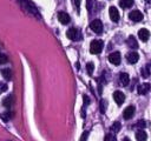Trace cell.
<instances>
[{"label": "cell", "instance_id": "29", "mask_svg": "<svg viewBox=\"0 0 151 141\" xmlns=\"http://www.w3.org/2000/svg\"><path fill=\"white\" fill-rule=\"evenodd\" d=\"M74 1V6L77 7V11L79 12V9H80V0H73Z\"/></svg>", "mask_w": 151, "mask_h": 141}, {"label": "cell", "instance_id": "31", "mask_svg": "<svg viewBox=\"0 0 151 141\" xmlns=\"http://www.w3.org/2000/svg\"><path fill=\"white\" fill-rule=\"evenodd\" d=\"M137 126H139L140 128H143V127L145 126V122H144V121H138V123H137Z\"/></svg>", "mask_w": 151, "mask_h": 141}, {"label": "cell", "instance_id": "22", "mask_svg": "<svg viewBox=\"0 0 151 141\" xmlns=\"http://www.w3.org/2000/svg\"><path fill=\"white\" fill-rule=\"evenodd\" d=\"M86 68H87V73H88L90 75H92V73H93V70H94V65H93L92 62H88V63L86 65Z\"/></svg>", "mask_w": 151, "mask_h": 141}, {"label": "cell", "instance_id": "8", "mask_svg": "<svg viewBox=\"0 0 151 141\" xmlns=\"http://www.w3.org/2000/svg\"><path fill=\"white\" fill-rule=\"evenodd\" d=\"M150 89H151L150 83H142V85H139V86L137 87V92H138V94H140V95H145Z\"/></svg>", "mask_w": 151, "mask_h": 141}, {"label": "cell", "instance_id": "33", "mask_svg": "<svg viewBox=\"0 0 151 141\" xmlns=\"http://www.w3.org/2000/svg\"><path fill=\"white\" fill-rule=\"evenodd\" d=\"M124 141H130V140H129L127 137H125V139H124Z\"/></svg>", "mask_w": 151, "mask_h": 141}, {"label": "cell", "instance_id": "30", "mask_svg": "<svg viewBox=\"0 0 151 141\" xmlns=\"http://www.w3.org/2000/svg\"><path fill=\"white\" fill-rule=\"evenodd\" d=\"M83 99H84V103H86V105H88V103H90V99H88V96L84 95V96H83Z\"/></svg>", "mask_w": 151, "mask_h": 141}, {"label": "cell", "instance_id": "11", "mask_svg": "<svg viewBox=\"0 0 151 141\" xmlns=\"http://www.w3.org/2000/svg\"><path fill=\"white\" fill-rule=\"evenodd\" d=\"M113 99H114V101H116L117 105H122V103L125 101V95H124L122 92L117 90V92L113 93Z\"/></svg>", "mask_w": 151, "mask_h": 141}, {"label": "cell", "instance_id": "26", "mask_svg": "<svg viewBox=\"0 0 151 141\" xmlns=\"http://www.w3.org/2000/svg\"><path fill=\"white\" fill-rule=\"evenodd\" d=\"M87 137H88V132H87V130H85V132L81 134V136H80V140H79V141H87Z\"/></svg>", "mask_w": 151, "mask_h": 141}, {"label": "cell", "instance_id": "24", "mask_svg": "<svg viewBox=\"0 0 151 141\" xmlns=\"http://www.w3.org/2000/svg\"><path fill=\"white\" fill-rule=\"evenodd\" d=\"M104 141H116V136L112 134H106L104 137Z\"/></svg>", "mask_w": 151, "mask_h": 141}, {"label": "cell", "instance_id": "13", "mask_svg": "<svg viewBox=\"0 0 151 141\" xmlns=\"http://www.w3.org/2000/svg\"><path fill=\"white\" fill-rule=\"evenodd\" d=\"M133 114H134V106H129L127 108H125V110L123 113V116H124L125 120H129L133 116Z\"/></svg>", "mask_w": 151, "mask_h": 141}, {"label": "cell", "instance_id": "12", "mask_svg": "<svg viewBox=\"0 0 151 141\" xmlns=\"http://www.w3.org/2000/svg\"><path fill=\"white\" fill-rule=\"evenodd\" d=\"M138 36L142 41H147L149 38H150V32L146 28H142V29L138 31Z\"/></svg>", "mask_w": 151, "mask_h": 141}, {"label": "cell", "instance_id": "27", "mask_svg": "<svg viewBox=\"0 0 151 141\" xmlns=\"http://www.w3.org/2000/svg\"><path fill=\"white\" fill-rule=\"evenodd\" d=\"M149 74H150V70H149V68H147V67H145V68H143V69H142V75H143L144 78H147V76H149Z\"/></svg>", "mask_w": 151, "mask_h": 141}, {"label": "cell", "instance_id": "34", "mask_svg": "<svg viewBox=\"0 0 151 141\" xmlns=\"http://www.w3.org/2000/svg\"><path fill=\"white\" fill-rule=\"evenodd\" d=\"M145 1H147V2H151V0H145Z\"/></svg>", "mask_w": 151, "mask_h": 141}, {"label": "cell", "instance_id": "17", "mask_svg": "<svg viewBox=\"0 0 151 141\" xmlns=\"http://www.w3.org/2000/svg\"><path fill=\"white\" fill-rule=\"evenodd\" d=\"M127 45L131 48H138V43H137V41H136V39H134L133 35H130L127 38Z\"/></svg>", "mask_w": 151, "mask_h": 141}, {"label": "cell", "instance_id": "32", "mask_svg": "<svg viewBox=\"0 0 151 141\" xmlns=\"http://www.w3.org/2000/svg\"><path fill=\"white\" fill-rule=\"evenodd\" d=\"M91 8H92V2H91V0H87V9L91 11Z\"/></svg>", "mask_w": 151, "mask_h": 141}, {"label": "cell", "instance_id": "15", "mask_svg": "<svg viewBox=\"0 0 151 141\" xmlns=\"http://www.w3.org/2000/svg\"><path fill=\"white\" fill-rule=\"evenodd\" d=\"M146 137H147V135H146V133L143 129H139V130L136 132V139H137V141H145Z\"/></svg>", "mask_w": 151, "mask_h": 141}, {"label": "cell", "instance_id": "16", "mask_svg": "<svg viewBox=\"0 0 151 141\" xmlns=\"http://www.w3.org/2000/svg\"><path fill=\"white\" fill-rule=\"evenodd\" d=\"M13 101H14L13 95H8V96L2 101V103H4V106H5L6 108H11V107L13 106Z\"/></svg>", "mask_w": 151, "mask_h": 141}, {"label": "cell", "instance_id": "19", "mask_svg": "<svg viewBox=\"0 0 151 141\" xmlns=\"http://www.w3.org/2000/svg\"><path fill=\"white\" fill-rule=\"evenodd\" d=\"M119 5H120L122 8H129L133 5V0H120Z\"/></svg>", "mask_w": 151, "mask_h": 141}, {"label": "cell", "instance_id": "14", "mask_svg": "<svg viewBox=\"0 0 151 141\" xmlns=\"http://www.w3.org/2000/svg\"><path fill=\"white\" fill-rule=\"evenodd\" d=\"M119 81H120V83H122L123 86H127L129 82H130V76H129V74H126V73H120V75H119Z\"/></svg>", "mask_w": 151, "mask_h": 141}, {"label": "cell", "instance_id": "6", "mask_svg": "<svg viewBox=\"0 0 151 141\" xmlns=\"http://www.w3.org/2000/svg\"><path fill=\"white\" fill-rule=\"evenodd\" d=\"M109 14H110V19L114 22H117L119 20V13H118V9L114 7V6H111L109 8Z\"/></svg>", "mask_w": 151, "mask_h": 141}, {"label": "cell", "instance_id": "3", "mask_svg": "<svg viewBox=\"0 0 151 141\" xmlns=\"http://www.w3.org/2000/svg\"><path fill=\"white\" fill-rule=\"evenodd\" d=\"M90 28H91L94 33L100 34V33L103 32V24H101V21H100V20L96 19V20L91 21V24H90Z\"/></svg>", "mask_w": 151, "mask_h": 141}, {"label": "cell", "instance_id": "18", "mask_svg": "<svg viewBox=\"0 0 151 141\" xmlns=\"http://www.w3.org/2000/svg\"><path fill=\"white\" fill-rule=\"evenodd\" d=\"M1 74H2V76L5 78V80H7V81H9V80L12 79V70H11L9 68L2 69V70H1Z\"/></svg>", "mask_w": 151, "mask_h": 141}, {"label": "cell", "instance_id": "5", "mask_svg": "<svg viewBox=\"0 0 151 141\" xmlns=\"http://www.w3.org/2000/svg\"><path fill=\"white\" fill-rule=\"evenodd\" d=\"M120 60H122V56H120V53L119 52H113L109 55V61L116 66H118L120 63Z\"/></svg>", "mask_w": 151, "mask_h": 141}, {"label": "cell", "instance_id": "4", "mask_svg": "<svg viewBox=\"0 0 151 141\" xmlns=\"http://www.w3.org/2000/svg\"><path fill=\"white\" fill-rule=\"evenodd\" d=\"M66 36H67L70 40H78V39H80V33H79V31H78L77 28L72 27V28H70V29L66 32Z\"/></svg>", "mask_w": 151, "mask_h": 141}, {"label": "cell", "instance_id": "9", "mask_svg": "<svg viewBox=\"0 0 151 141\" xmlns=\"http://www.w3.org/2000/svg\"><path fill=\"white\" fill-rule=\"evenodd\" d=\"M58 20L63 24V25H66V24H68L70 22V15L66 13V12H59L58 13Z\"/></svg>", "mask_w": 151, "mask_h": 141}, {"label": "cell", "instance_id": "1", "mask_svg": "<svg viewBox=\"0 0 151 141\" xmlns=\"http://www.w3.org/2000/svg\"><path fill=\"white\" fill-rule=\"evenodd\" d=\"M19 1L21 2L22 8H25L28 13H31V14H33L35 16H39V12H38V9L35 8V6H34V4L32 1H29V0H19Z\"/></svg>", "mask_w": 151, "mask_h": 141}, {"label": "cell", "instance_id": "7", "mask_svg": "<svg viewBox=\"0 0 151 141\" xmlns=\"http://www.w3.org/2000/svg\"><path fill=\"white\" fill-rule=\"evenodd\" d=\"M129 18H130V20L137 22V21H140V20L143 19V14H142V12L134 9V11H132V12L129 13Z\"/></svg>", "mask_w": 151, "mask_h": 141}, {"label": "cell", "instance_id": "10", "mask_svg": "<svg viewBox=\"0 0 151 141\" xmlns=\"http://www.w3.org/2000/svg\"><path fill=\"white\" fill-rule=\"evenodd\" d=\"M126 60H127L129 63H136L139 60V55H138L137 52H130L126 55Z\"/></svg>", "mask_w": 151, "mask_h": 141}, {"label": "cell", "instance_id": "23", "mask_svg": "<svg viewBox=\"0 0 151 141\" xmlns=\"http://www.w3.org/2000/svg\"><path fill=\"white\" fill-rule=\"evenodd\" d=\"M106 101L105 100H101V102H100V113H105V110H106Z\"/></svg>", "mask_w": 151, "mask_h": 141}, {"label": "cell", "instance_id": "20", "mask_svg": "<svg viewBox=\"0 0 151 141\" xmlns=\"http://www.w3.org/2000/svg\"><path fill=\"white\" fill-rule=\"evenodd\" d=\"M12 116H13V113H12V112H5V113L0 114V118H1V120H2V121H5V122L9 121V119H11Z\"/></svg>", "mask_w": 151, "mask_h": 141}, {"label": "cell", "instance_id": "25", "mask_svg": "<svg viewBox=\"0 0 151 141\" xmlns=\"http://www.w3.org/2000/svg\"><path fill=\"white\" fill-rule=\"evenodd\" d=\"M6 62H8V56L0 53V63H6Z\"/></svg>", "mask_w": 151, "mask_h": 141}, {"label": "cell", "instance_id": "21", "mask_svg": "<svg viewBox=\"0 0 151 141\" xmlns=\"http://www.w3.org/2000/svg\"><path fill=\"white\" fill-rule=\"evenodd\" d=\"M111 130H112L113 133H118V132L120 130V122H118V121L113 122L112 126H111Z\"/></svg>", "mask_w": 151, "mask_h": 141}, {"label": "cell", "instance_id": "28", "mask_svg": "<svg viewBox=\"0 0 151 141\" xmlns=\"http://www.w3.org/2000/svg\"><path fill=\"white\" fill-rule=\"evenodd\" d=\"M5 90H7V85L0 82V94H1L2 92H5Z\"/></svg>", "mask_w": 151, "mask_h": 141}, {"label": "cell", "instance_id": "2", "mask_svg": "<svg viewBox=\"0 0 151 141\" xmlns=\"http://www.w3.org/2000/svg\"><path fill=\"white\" fill-rule=\"evenodd\" d=\"M103 46H104V42L101 40H93L90 45V52L92 54H99L103 49Z\"/></svg>", "mask_w": 151, "mask_h": 141}]
</instances>
